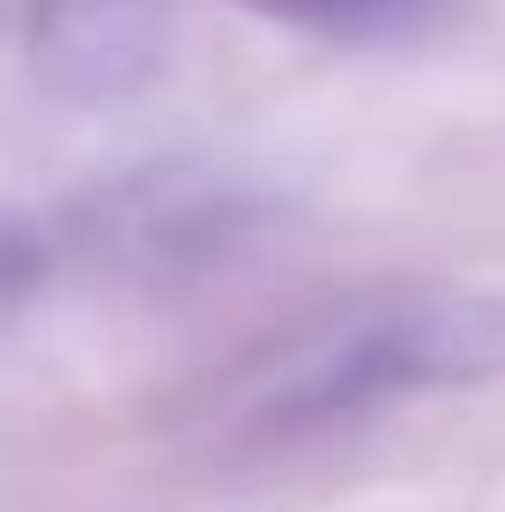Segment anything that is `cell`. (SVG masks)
<instances>
[{
	"mask_svg": "<svg viewBox=\"0 0 505 512\" xmlns=\"http://www.w3.org/2000/svg\"><path fill=\"white\" fill-rule=\"evenodd\" d=\"M491 372H505V297H402L327 327L298 364H283V386L260 416L298 431V423L350 416L364 401Z\"/></svg>",
	"mask_w": 505,
	"mask_h": 512,
	"instance_id": "1",
	"label": "cell"
},
{
	"mask_svg": "<svg viewBox=\"0 0 505 512\" xmlns=\"http://www.w3.org/2000/svg\"><path fill=\"white\" fill-rule=\"evenodd\" d=\"M171 0H38L30 60L38 82L75 112H112L142 97L164 67Z\"/></svg>",
	"mask_w": 505,
	"mask_h": 512,
	"instance_id": "2",
	"label": "cell"
},
{
	"mask_svg": "<svg viewBox=\"0 0 505 512\" xmlns=\"http://www.w3.org/2000/svg\"><path fill=\"white\" fill-rule=\"evenodd\" d=\"M246 8L335 45H416L454 23V0H246Z\"/></svg>",
	"mask_w": 505,
	"mask_h": 512,
	"instance_id": "3",
	"label": "cell"
},
{
	"mask_svg": "<svg viewBox=\"0 0 505 512\" xmlns=\"http://www.w3.org/2000/svg\"><path fill=\"white\" fill-rule=\"evenodd\" d=\"M30 268H38V238H30L23 223L0 216V305H8V297H23Z\"/></svg>",
	"mask_w": 505,
	"mask_h": 512,
	"instance_id": "4",
	"label": "cell"
}]
</instances>
